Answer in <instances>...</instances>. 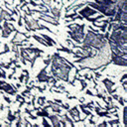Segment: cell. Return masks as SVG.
I'll return each mask as SVG.
<instances>
[{"mask_svg":"<svg viewBox=\"0 0 127 127\" xmlns=\"http://www.w3.org/2000/svg\"><path fill=\"white\" fill-rule=\"evenodd\" d=\"M102 83L104 84V86H105V88H106V92H107L109 95H111L112 93H114V92L116 91V89H112V87H113V85H114V81H112L111 79H109V78H104V79L102 80Z\"/></svg>","mask_w":127,"mask_h":127,"instance_id":"ba28073f","label":"cell"},{"mask_svg":"<svg viewBox=\"0 0 127 127\" xmlns=\"http://www.w3.org/2000/svg\"><path fill=\"white\" fill-rule=\"evenodd\" d=\"M78 80H79V82L81 83V90H82V89H84V88L86 87V85H87V83H86V82L84 81V79H80V78H79Z\"/></svg>","mask_w":127,"mask_h":127,"instance_id":"ffe728a7","label":"cell"},{"mask_svg":"<svg viewBox=\"0 0 127 127\" xmlns=\"http://www.w3.org/2000/svg\"><path fill=\"white\" fill-rule=\"evenodd\" d=\"M48 103H49L48 106L51 107L54 112H57L58 114H61L62 115V107H61V104H57V102H52V101H49Z\"/></svg>","mask_w":127,"mask_h":127,"instance_id":"30bf717a","label":"cell"},{"mask_svg":"<svg viewBox=\"0 0 127 127\" xmlns=\"http://www.w3.org/2000/svg\"><path fill=\"white\" fill-rule=\"evenodd\" d=\"M37 115H38V116H43V117H48V116H49V112L47 111L46 108H44V109L38 110V111H37Z\"/></svg>","mask_w":127,"mask_h":127,"instance_id":"2e32d148","label":"cell"},{"mask_svg":"<svg viewBox=\"0 0 127 127\" xmlns=\"http://www.w3.org/2000/svg\"><path fill=\"white\" fill-rule=\"evenodd\" d=\"M37 104H39L40 107L44 106V104H45V97H44V96L39 97V98H38V103H37Z\"/></svg>","mask_w":127,"mask_h":127,"instance_id":"d6986e66","label":"cell"},{"mask_svg":"<svg viewBox=\"0 0 127 127\" xmlns=\"http://www.w3.org/2000/svg\"><path fill=\"white\" fill-rule=\"evenodd\" d=\"M67 110H68V115L70 116L71 119H73V121H75V122L80 121V112H79L77 106H74L70 109L68 108Z\"/></svg>","mask_w":127,"mask_h":127,"instance_id":"52a82bcc","label":"cell"},{"mask_svg":"<svg viewBox=\"0 0 127 127\" xmlns=\"http://www.w3.org/2000/svg\"><path fill=\"white\" fill-rule=\"evenodd\" d=\"M71 67H73V64L63 58L60 54L56 53L51 57V73L58 80L68 82Z\"/></svg>","mask_w":127,"mask_h":127,"instance_id":"6da1fadb","label":"cell"},{"mask_svg":"<svg viewBox=\"0 0 127 127\" xmlns=\"http://www.w3.org/2000/svg\"><path fill=\"white\" fill-rule=\"evenodd\" d=\"M33 38H34L36 41H38L39 43H41L42 45H44L45 47H48V45H47V43H46V41L44 40V38H43V37H39V36H37V35H34V36H33Z\"/></svg>","mask_w":127,"mask_h":127,"instance_id":"9a60e30c","label":"cell"},{"mask_svg":"<svg viewBox=\"0 0 127 127\" xmlns=\"http://www.w3.org/2000/svg\"><path fill=\"white\" fill-rule=\"evenodd\" d=\"M43 125H44V126H50V124L46 121V117H44V118H43Z\"/></svg>","mask_w":127,"mask_h":127,"instance_id":"603a6c76","label":"cell"},{"mask_svg":"<svg viewBox=\"0 0 127 127\" xmlns=\"http://www.w3.org/2000/svg\"><path fill=\"white\" fill-rule=\"evenodd\" d=\"M16 100L20 102V105H23V104L25 103V98H24L22 95H18V94H17V96H16Z\"/></svg>","mask_w":127,"mask_h":127,"instance_id":"ac0fdd59","label":"cell"},{"mask_svg":"<svg viewBox=\"0 0 127 127\" xmlns=\"http://www.w3.org/2000/svg\"><path fill=\"white\" fill-rule=\"evenodd\" d=\"M94 2L97 4H101V5H114L116 3L112 0H94Z\"/></svg>","mask_w":127,"mask_h":127,"instance_id":"4fadbf2b","label":"cell"},{"mask_svg":"<svg viewBox=\"0 0 127 127\" xmlns=\"http://www.w3.org/2000/svg\"><path fill=\"white\" fill-rule=\"evenodd\" d=\"M55 102L60 103V104H61V103H63V101H62V100H60V99H56V100H55Z\"/></svg>","mask_w":127,"mask_h":127,"instance_id":"1f68e13d","label":"cell"},{"mask_svg":"<svg viewBox=\"0 0 127 127\" xmlns=\"http://www.w3.org/2000/svg\"><path fill=\"white\" fill-rule=\"evenodd\" d=\"M61 107H62V108H64V109H66V110L69 108L68 104H66V103H65V104H62V103H61Z\"/></svg>","mask_w":127,"mask_h":127,"instance_id":"7402d4cb","label":"cell"},{"mask_svg":"<svg viewBox=\"0 0 127 127\" xmlns=\"http://www.w3.org/2000/svg\"><path fill=\"white\" fill-rule=\"evenodd\" d=\"M98 126H108V123H106V122H102L101 124H98Z\"/></svg>","mask_w":127,"mask_h":127,"instance_id":"83f0119b","label":"cell"},{"mask_svg":"<svg viewBox=\"0 0 127 127\" xmlns=\"http://www.w3.org/2000/svg\"><path fill=\"white\" fill-rule=\"evenodd\" d=\"M48 118L51 120V122H52V126H54V127L61 126V120H60V117L57 116L56 114H54V115H50V114H49Z\"/></svg>","mask_w":127,"mask_h":127,"instance_id":"8fae6325","label":"cell"},{"mask_svg":"<svg viewBox=\"0 0 127 127\" xmlns=\"http://www.w3.org/2000/svg\"><path fill=\"white\" fill-rule=\"evenodd\" d=\"M39 19H40V20H43V21H45V22H48V23H50V24H53V25H55V26L59 25V21H58L57 19H55L54 17L48 15V14H44V13H43V14H40Z\"/></svg>","mask_w":127,"mask_h":127,"instance_id":"9c48e42d","label":"cell"},{"mask_svg":"<svg viewBox=\"0 0 127 127\" xmlns=\"http://www.w3.org/2000/svg\"><path fill=\"white\" fill-rule=\"evenodd\" d=\"M51 13L53 14V17L57 20L61 18V9L58 7H52L51 8Z\"/></svg>","mask_w":127,"mask_h":127,"instance_id":"7c38bea8","label":"cell"},{"mask_svg":"<svg viewBox=\"0 0 127 127\" xmlns=\"http://www.w3.org/2000/svg\"><path fill=\"white\" fill-rule=\"evenodd\" d=\"M0 90L4 91V92H6V93H9V94H11V95L16 94V88H15V86H13V85L7 83V82L4 81V80H0Z\"/></svg>","mask_w":127,"mask_h":127,"instance_id":"5b68a950","label":"cell"},{"mask_svg":"<svg viewBox=\"0 0 127 127\" xmlns=\"http://www.w3.org/2000/svg\"><path fill=\"white\" fill-rule=\"evenodd\" d=\"M81 44L89 46L95 50H100L107 46V39H105L103 34H100L99 32L95 33L92 30H88L84 34Z\"/></svg>","mask_w":127,"mask_h":127,"instance_id":"7a4b0ae2","label":"cell"},{"mask_svg":"<svg viewBox=\"0 0 127 127\" xmlns=\"http://www.w3.org/2000/svg\"><path fill=\"white\" fill-rule=\"evenodd\" d=\"M123 125L127 126V107L126 105H123Z\"/></svg>","mask_w":127,"mask_h":127,"instance_id":"5bb4252c","label":"cell"},{"mask_svg":"<svg viewBox=\"0 0 127 127\" xmlns=\"http://www.w3.org/2000/svg\"><path fill=\"white\" fill-rule=\"evenodd\" d=\"M77 14H79L82 18H85V19H86V18H88V17H91L92 15L97 14V11H96L95 9L89 7L88 5H86V6H84L83 8H81V9L78 11Z\"/></svg>","mask_w":127,"mask_h":127,"instance_id":"277c9868","label":"cell"},{"mask_svg":"<svg viewBox=\"0 0 127 127\" xmlns=\"http://www.w3.org/2000/svg\"><path fill=\"white\" fill-rule=\"evenodd\" d=\"M111 95H112V96H111V97H112V98H113V99H116V100H117V99H118V98H119V95H117V94H113V93H112V94H111Z\"/></svg>","mask_w":127,"mask_h":127,"instance_id":"484cf974","label":"cell"},{"mask_svg":"<svg viewBox=\"0 0 127 127\" xmlns=\"http://www.w3.org/2000/svg\"><path fill=\"white\" fill-rule=\"evenodd\" d=\"M16 87H21V84H20V83H17V84H16Z\"/></svg>","mask_w":127,"mask_h":127,"instance_id":"d6a6232c","label":"cell"},{"mask_svg":"<svg viewBox=\"0 0 127 127\" xmlns=\"http://www.w3.org/2000/svg\"><path fill=\"white\" fill-rule=\"evenodd\" d=\"M7 118H8V120H9L10 122H12V121H14V120L17 118V115H16V114H12V112L9 111V112H8V116H7Z\"/></svg>","mask_w":127,"mask_h":127,"instance_id":"e0dca14e","label":"cell"},{"mask_svg":"<svg viewBox=\"0 0 127 127\" xmlns=\"http://www.w3.org/2000/svg\"><path fill=\"white\" fill-rule=\"evenodd\" d=\"M42 1H43L45 4H48L49 6H51V1H52V0H42Z\"/></svg>","mask_w":127,"mask_h":127,"instance_id":"cb8c5ba5","label":"cell"},{"mask_svg":"<svg viewBox=\"0 0 127 127\" xmlns=\"http://www.w3.org/2000/svg\"><path fill=\"white\" fill-rule=\"evenodd\" d=\"M94 74H95V77H100L101 76L100 72H94Z\"/></svg>","mask_w":127,"mask_h":127,"instance_id":"f546056e","label":"cell"},{"mask_svg":"<svg viewBox=\"0 0 127 127\" xmlns=\"http://www.w3.org/2000/svg\"><path fill=\"white\" fill-rule=\"evenodd\" d=\"M86 94H89V95H93V94H92V92H91L90 90H88V89L86 90Z\"/></svg>","mask_w":127,"mask_h":127,"instance_id":"4dcf8cb0","label":"cell"},{"mask_svg":"<svg viewBox=\"0 0 127 127\" xmlns=\"http://www.w3.org/2000/svg\"><path fill=\"white\" fill-rule=\"evenodd\" d=\"M18 26H22V16H20L19 21H18Z\"/></svg>","mask_w":127,"mask_h":127,"instance_id":"4316f807","label":"cell"},{"mask_svg":"<svg viewBox=\"0 0 127 127\" xmlns=\"http://www.w3.org/2000/svg\"><path fill=\"white\" fill-rule=\"evenodd\" d=\"M47 67H48V65H46L43 69H41V71L38 73V75H37V80L39 81V82H49V80L51 79V77L52 76H50L49 74H48V72H47Z\"/></svg>","mask_w":127,"mask_h":127,"instance_id":"8992f818","label":"cell"},{"mask_svg":"<svg viewBox=\"0 0 127 127\" xmlns=\"http://www.w3.org/2000/svg\"><path fill=\"white\" fill-rule=\"evenodd\" d=\"M4 99H5V100H6L8 103H11V100H10V98H8L7 96H4Z\"/></svg>","mask_w":127,"mask_h":127,"instance_id":"f1b7e54d","label":"cell"},{"mask_svg":"<svg viewBox=\"0 0 127 127\" xmlns=\"http://www.w3.org/2000/svg\"><path fill=\"white\" fill-rule=\"evenodd\" d=\"M125 80H126V73H124V74H123L122 78L120 79V82H123V81H125Z\"/></svg>","mask_w":127,"mask_h":127,"instance_id":"d4e9b609","label":"cell"},{"mask_svg":"<svg viewBox=\"0 0 127 127\" xmlns=\"http://www.w3.org/2000/svg\"><path fill=\"white\" fill-rule=\"evenodd\" d=\"M0 77L6 78V73H5V71H4L3 69H0Z\"/></svg>","mask_w":127,"mask_h":127,"instance_id":"44dd1931","label":"cell"},{"mask_svg":"<svg viewBox=\"0 0 127 127\" xmlns=\"http://www.w3.org/2000/svg\"><path fill=\"white\" fill-rule=\"evenodd\" d=\"M67 28L69 29L68 36L69 39L74 41L76 44H80L82 42V39L84 37V25H79V24H69L67 25Z\"/></svg>","mask_w":127,"mask_h":127,"instance_id":"3957f363","label":"cell"}]
</instances>
